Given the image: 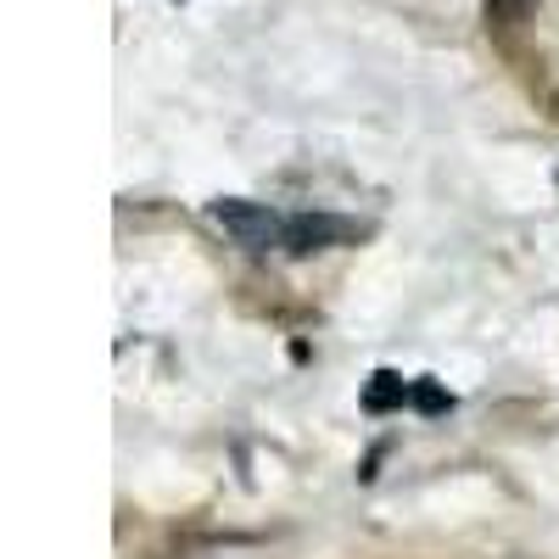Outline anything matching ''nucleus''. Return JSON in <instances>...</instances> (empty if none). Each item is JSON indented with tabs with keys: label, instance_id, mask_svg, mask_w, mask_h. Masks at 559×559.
<instances>
[{
	"label": "nucleus",
	"instance_id": "nucleus-5",
	"mask_svg": "<svg viewBox=\"0 0 559 559\" xmlns=\"http://www.w3.org/2000/svg\"><path fill=\"white\" fill-rule=\"evenodd\" d=\"M419 414H448L453 408V392H442L437 381H414V397H408Z\"/></svg>",
	"mask_w": 559,
	"mask_h": 559
},
{
	"label": "nucleus",
	"instance_id": "nucleus-1",
	"mask_svg": "<svg viewBox=\"0 0 559 559\" xmlns=\"http://www.w3.org/2000/svg\"><path fill=\"white\" fill-rule=\"evenodd\" d=\"M207 218H213L236 247H247V252H274V247H286V229H292V213H274V207L241 202V197L207 202Z\"/></svg>",
	"mask_w": 559,
	"mask_h": 559
},
{
	"label": "nucleus",
	"instance_id": "nucleus-4",
	"mask_svg": "<svg viewBox=\"0 0 559 559\" xmlns=\"http://www.w3.org/2000/svg\"><path fill=\"white\" fill-rule=\"evenodd\" d=\"M532 12H537V0H487V23H498V28H515Z\"/></svg>",
	"mask_w": 559,
	"mask_h": 559
},
{
	"label": "nucleus",
	"instance_id": "nucleus-3",
	"mask_svg": "<svg viewBox=\"0 0 559 559\" xmlns=\"http://www.w3.org/2000/svg\"><path fill=\"white\" fill-rule=\"evenodd\" d=\"M408 397H414V381L392 376V369H376V376H369V386H364V408H369V414H392V408H403Z\"/></svg>",
	"mask_w": 559,
	"mask_h": 559
},
{
	"label": "nucleus",
	"instance_id": "nucleus-2",
	"mask_svg": "<svg viewBox=\"0 0 559 559\" xmlns=\"http://www.w3.org/2000/svg\"><path fill=\"white\" fill-rule=\"evenodd\" d=\"M353 236H358V224H347L336 213H292L286 252H324V247H342Z\"/></svg>",
	"mask_w": 559,
	"mask_h": 559
}]
</instances>
